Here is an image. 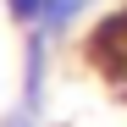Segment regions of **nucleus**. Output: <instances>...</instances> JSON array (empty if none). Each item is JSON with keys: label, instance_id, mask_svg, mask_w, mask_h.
<instances>
[{"label": "nucleus", "instance_id": "1", "mask_svg": "<svg viewBox=\"0 0 127 127\" xmlns=\"http://www.w3.org/2000/svg\"><path fill=\"white\" fill-rule=\"evenodd\" d=\"M44 83H50V39L28 28V50H22V111H44Z\"/></svg>", "mask_w": 127, "mask_h": 127}, {"label": "nucleus", "instance_id": "2", "mask_svg": "<svg viewBox=\"0 0 127 127\" xmlns=\"http://www.w3.org/2000/svg\"><path fill=\"white\" fill-rule=\"evenodd\" d=\"M89 55L99 61V66H111L116 83H127V11L111 17V22H99V33L89 39Z\"/></svg>", "mask_w": 127, "mask_h": 127}, {"label": "nucleus", "instance_id": "3", "mask_svg": "<svg viewBox=\"0 0 127 127\" xmlns=\"http://www.w3.org/2000/svg\"><path fill=\"white\" fill-rule=\"evenodd\" d=\"M89 6H94V0H44V22H39V33H44L50 44L66 39L83 17H89Z\"/></svg>", "mask_w": 127, "mask_h": 127}, {"label": "nucleus", "instance_id": "4", "mask_svg": "<svg viewBox=\"0 0 127 127\" xmlns=\"http://www.w3.org/2000/svg\"><path fill=\"white\" fill-rule=\"evenodd\" d=\"M6 11H11V22L22 28V33L44 22V0H6Z\"/></svg>", "mask_w": 127, "mask_h": 127}, {"label": "nucleus", "instance_id": "5", "mask_svg": "<svg viewBox=\"0 0 127 127\" xmlns=\"http://www.w3.org/2000/svg\"><path fill=\"white\" fill-rule=\"evenodd\" d=\"M6 127H39V116H33V111H11V116H6Z\"/></svg>", "mask_w": 127, "mask_h": 127}]
</instances>
